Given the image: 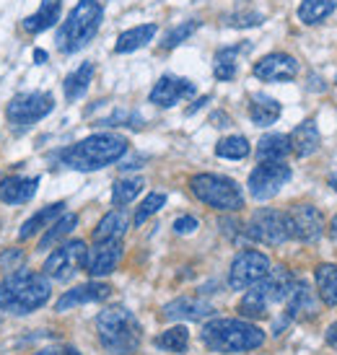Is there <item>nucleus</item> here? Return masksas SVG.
Instances as JSON below:
<instances>
[{
	"instance_id": "1",
	"label": "nucleus",
	"mask_w": 337,
	"mask_h": 355,
	"mask_svg": "<svg viewBox=\"0 0 337 355\" xmlns=\"http://www.w3.org/2000/svg\"><path fill=\"white\" fill-rule=\"evenodd\" d=\"M52 286L44 272L16 270L0 283V309L16 316H26L50 301Z\"/></svg>"
},
{
	"instance_id": "2",
	"label": "nucleus",
	"mask_w": 337,
	"mask_h": 355,
	"mask_svg": "<svg viewBox=\"0 0 337 355\" xmlns=\"http://www.w3.org/2000/svg\"><path fill=\"white\" fill-rule=\"evenodd\" d=\"M128 153V138L117 132H96L89 138L78 140L60 153L62 166L76 168V171H99Z\"/></svg>"
},
{
	"instance_id": "3",
	"label": "nucleus",
	"mask_w": 337,
	"mask_h": 355,
	"mask_svg": "<svg viewBox=\"0 0 337 355\" xmlns=\"http://www.w3.org/2000/svg\"><path fill=\"white\" fill-rule=\"evenodd\" d=\"M200 340L213 353H249L265 345V332L249 319H210Z\"/></svg>"
},
{
	"instance_id": "4",
	"label": "nucleus",
	"mask_w": 337,
	"mask_h": 355,
	"mask_svg": "<svg viewBox=\"0 0 337 355\" xmlns=\"http://www.w3.org/2000/svg\"><path fill=\"white\" fill-rule=\"evenodd\" d=\"M96 335L107 353L132 355L143 343V327L125 306H110L96 316Z\"/></svg>"
},
{
	"instance_id": "5",
	"label": "nucleus",
	"mask_w": 337,
	"mask_h": 355,
	"mask_svg": "<svg viewBox=\"0 0 337 355\" xmlns=\"http://www.w3.org/2000/svg\"><path fill=\"white\" fill-rule=\"evenodd\" d=\"M104 8L99 0H78V6L70 10V16L58 31V47L65 55L83 50L101 26Z\"/></svg>"
},
{
	"instance_id": "6",
	"label": "nucleus",
	"mask_w": 337,
	"mask_h": 355,
	"mask_svg": "<svg viewBox=\"0 0 337 355\" xmlns=\"http://www.w3.org/2000/svg\"><path fill=\"white\" fill-rule=\"evenodd\" d=\"M189 189L202 205L221 210V213H236L244 207V195L239 184L221 174H195L189 179Z\"/></svg>"
},
{
	"instance_id": "7",
	"label": "nucleus",
	"mask_w": 337,
	"mask_h": 355,
	"mask_svg": "<svg viewBox=\"0 0 337 355\" xmlns=\"http://www.w3.org/2000/svg\"><path fill=\"white\" fill-rule=\"evenodd\" d=\"M55 107V99L52 94H44V91H29V94H19L8 101L6 107V119L8 125L16 132H24L29 130L34 122L44 119Z\"/></svg>"
},
{
	"instance_id": "8",
	"label": "nucleus",
	"mask_w": 337,
	"mask_h": 355,
	"mask_svg": "<svg viewBox=\"0 0 337 355\" xmlns=\"http://www.w3.org/2000/svg\"><path fill=\"white\" fill-rule=\"evenodd\" d=\"M247 236L259 241V244H270V247H280L286 244L291 236V223H288V213L275 210V207H259L252 216L247 226Z\"/></svg>"
},
{
	"instance_id": "9",
	"label": "nucleus",
	"mask_w": 337,
	"mask_h": 355,
	"mask_svg": "<svg viewBox=\"0 0 337 355\" xmlns=\"http://www.w3.org/2000/svg\"><path fill=\"white\" fill-rule=\"evenodd\" d=\"M291 182V166H286L283 161H259V166L249 174V195L259 202L275 198L280 189Z\"/></svg>"
},
{
	"instance_id": "10",
	"label": "nucleus",
	"mask_w": 337,
	"mask_h": 355,
	"mask_svg": "<svg viewBox=\"0 0 337 355\" xmlns=\"http://www.w3.org/2000/svg\"><path fill=\"white\" fill-rule=\"evenodd\" d=\"M268 270L270 259L265 252H257V249L239 252L234 257V262H231V270H228V286L234 291H247V288H252L268 275Z\"/></svg>"
},
{
	"instance_id": "11",
	"label": "nucleus",
	"mask_w": 337,
	"mask_h": 355,
	"mask_svg": "<svg viewBox=\"0 0 337 355\" xmlns=\"http://www.w3.org/2000/svg\"><path fill=\"white\" fill-rule=\"evenodd\" d=\"M86 244L76 239V241H68V244H62L60 249H55L50 257H47V262H44V275L47 277H55L60 283H65L70 277L76 275L78 270H83V262H86Z\"/></svg>"
},
{
	"instance_id": "12",
	"label": "nucleus",
	"mask_w": 337,
	"mask_h": 355,
	"mask_svg": "<svg viewBox=\"0 0 337 355\" xmlns=\"http://www.w3.org/2000/svg\"><path fill=\"white\" fill-rule=\"evenodd\" d=\"M288 213V223H291V236L298 239V241H304V244H314L322 239L325 234V216H322V210L314 205H309V202H301V205H293Z\"/></svg>"
},
{
	"instance_id": "13",
	"label": "nucleus",
	"mask_w": 337,
	"mask_h": 355,
	"mask_svg": "<svg viewBox=\"0 0 337 355\" xmlns=\"http://www.w3.org/2000/svg\"><path fill=\"white\" fill-rule=\"evenodd\" d=\"M293 286H296V280H293L288 267H270L268 275L262 277L259 283H254L252 291H254V293L262 298V304L270 309L273 304H286Z\"/></svg>"
},
{
	"instance_id": "14",
	"label": "nucleus",
	"mask_w": 337,
	"mask_h": 355,
	"mask_svg": "<svg viewBox=\"0 0 337 355\" xmlns=\"http://www.w3.org/2000/svg\"><path fill=\"white\" fill-rule=\"evenodd\" d=\"M252 73L265 83L293 80L298 76V60L293 55H286V52H270V55L254 62Z\"/></svg>"
},
{
	"instance_id": "15",
	"label": "nucleus",
	"mask_w": 337,
	"mask_h": 355,
	"mask_svg": "<svg viewBox=\"0 0 337 355\" xmlns=\"http://www.w3.org/2000/svg\"><path fill=\"white\" fill-rule=\"evenodd\" d=\"M122 259V241H94V249L86 252L83 270L91 277L112 275Z\"/></svg>"
},
{
	"instance_id": "16",
	"label": "nucleus",
	"mask_w": 337,
	"mask_h": 355,
	"mask_svg": "<svg viewBox=\"0 0 337 355\" xmlns=\"http://www.w3.org/2000/svg\"><path fill=\"white\" fill-rule=\"evenodd\" d=\"M195 96V83L187 78H177V76H161L159 83L150 91V104L161 109L174 107L177 101Z\"/></svg>"
},
{
	"instance_id": "17",
	"label": "nucleus",
	"mask_w": 337,
	"mask_h": 355,
	"mask_svg": "<svg viewBox=\"0 0 337 355\" xmlns=\"http://www.w3.org/2000/svg\"><path fill=\"white\" fill-rule=\"evenodd\" d=\"M216 314L213 304L202 301V298H192V296H182L174 298L164 306L161 316L164 319H184V322H200V319H208V316Z\"/></svg>"
},
{
	"instance_id": "18",
	"label": "nucleus",
	"mask_w": 337,
	"mask_h": 355,
	"mask_svg": "<svg viewBox=\"0 0 337 355\" xmlns=\"http://www.w3.org/2000/svg\"><path fill=\"white\" fill-rule=\"evenodd\" d=\"M112 296V286L107 283H86V286H78L73 288V291H65L58 301V311H70V309H76V306H83V304H99V301H107Z\"/></svg>"
},
{
	"instance_id": "19",
	"label": "nucleus",
	"mask_w": 337,
	"mask_h": 355,
	"mask_svg": "<svg viewBox=\"0 0 337 355\" xmlns=\"http://www.w3.org/2000/svg\"><path fill=\"white\" fill-rule=\"evenodd\" d=\"M40 179L37 177H8L0 182V200L6 205H24L37 195Z\"/></svg>"
},
{
	"instance_id": "20",
	"label": "nucleus",
	"mask_w": 337,
	"mask_h": 355,
	"mask_svg": "<svg viewBox=\"0 0 337 355\" xmlns=\"http://www.w3.org/2000/svg\"><path fill=\"white\" fill-rule=\"evenodd\" d=\"M317 311H319L317 296L309 288V283H304V280L296 283L286 301V314L291 319H306V316H317Z\"/></svg>"
},
{
	"instance_id": "21",
	"label": "nucleus",
	"mask_w": 337,
	"mask_h": 355,
	"mask_svg": "<svg viewBox=\"0 0 337 355\" xmlns=\"http://www.w3.org/2000/svg\"><path fill=\"white\" fill-rule=\"evenodd\" d=\"M288 138H291V153H296L298 158H306V156H311V153H317L319 143H322L317 125H314L311 119H309V122H301Z\"/></svg>"
},
{
	"instance_id": "22",
	"label": "nucleus",
	"mask_w": 337,
	"mask_h": 355,
	"mask_svg": "<svg viewBox=\"0 0 337 355\" xmlns=\"http://www.w3.org/2000/svg\"><path fill=\"white\" fill-rule=\"evenodd\" d=\"M62 210H65V202H52V205L37 210L29 220H24V226H21V231H19V239L21 241H26V239L37 236L40 231H47V228L62 216Z\"/></svg>"
},
{
	"instance_id": "23",
	"label": "nucleus",
	"mask_w": 337,
	"mask_h": 355,
	"mask_svg": "<svg viewBox=\"0 0 337 355\" xmlns=\"http://www.w3.org/2000/svg\"><path fill=\"white\" fill-rule=\"evenodd\" d=\"M130 226V218L128 213L117 207V210H112L107 216L99 220V226L94 228V241H119V239L125 236V231Z\"/></svg>"
},
{
	"instance_id": "24",
	"label": "nucleus",
	"mask_w": 337,
	"mask_h": 355,
	"mask_svg": "<svg viewBox=\"0 0 337 355\" xmlns=\"http://www.w3.org/2000/svg\"><path fill=\"white\" fill-rule=\"evenodd\" d=\"M60 10H62V0H42V6L37 13H31L29 19L24 21V29L29 34H40L55 26L60 21Z\"/></svg>"
},
{
	"instance_id": "25",
	"label": "nucleus",
	"mask_w": 337,
	"mask_h": 355,
	"mask_svg": "<svg viewBox=\"0 0 337 355\" xmlns=\"http://www.w3.org/2000/svg\"><path fill=\"white\" fill-rule=\"evenodd\" d=\"M156 31H159V26H156V24H143V26H132V29L122 31V34H119V40H117V44H114V52L125 55V52L140 50V47H146L148 42H153Z\"/></svg>"
},
{
	"instance_id": "26",
	"label": "nucleus",
	"mask_w": 337,
	"mask_h": 355,
	"mask_svg": "<svg viewBox=\"0 0 337 355\" xmlns=\"http://www.w3.org/2000/svg\"><path fill=\"white\" fill-rule=\"evenodd\" d=\"M249 117H252V122L259 125V128H268L273 122H278L280 104L273 99V96L257 94V96H252V104H249Z\"/></svg>"
},
{
	"instance_id": "27",
	"label": "nucleus",
	"mask_w": 337,
	"mask_h": 355,
	"mask_svg": "<svg viewBox=\"0 0 337 355\" xmlns=\"http://www.w3.org/2000/svg\"><path fill=\"white\" fill-rule=\"evenodd\" d=\"M291 153V138L280 132H270L257 143V158L259 161H283Z\"/></svg>"
},
{
	"instance_id": "28",
	"label": "nucleus",
	"mask_w": 337,
	"mask_h": 355,
	"mask_svg": "<svg viewBox=\"0 0 337 355\" xmlns=\"http://www.w3.org/2000/svg\"><path fill=\"white\" fill-rule=\"evenodd\" d=\"M78 226V216L76 213H65V216H60L55 223H52L47 231H44V236L40 239V244H37V252H47L50 247H55L60 239H65L73 231V228Z\"/></svg>"
},
{
	"instance_id": "29",
	"label": "nucleus",
	"mask_w": 337,
	"mask_h": 355,
	"mask_svg": "<svg viewBox=\"0 0 337 355\" xmlns=\"http://www.w3.org/2000/svg\"><path fill=\"white\" fill-rule=\"evenodd\" d=\"M91 80H94V62H83L78 70H73L65 78V99L78 101L89 91Z\"/></svg>"
},
{
	"instance_id": "30",
	"label": "nucleus",
	"mask_w": 337,
	"mask_h": 355,
	"mask_svg": "<svg viewBox=\"0 0 337 355\" xmlns=\"http://www.w3.org/2000/svg\"><path fill=\"white\" fill-rule=\"evenodd\" d=\"M249 44H239V47H223V50L216 55V65H213V73H216V78L218 80H231L236 78V58L241 52H247Z\"/></svg>"
},
{
	"instance_id": "31",
	"label": "nucleus",
	"mask_w": 337,
	"mask_h": 355,
	"mask_svg": "<svg viewBox=\"0 0 337 355\" xmlns=\"http://www.w3.org/2000/svg\"><path fill=\"white\" fill-rule=\"evenodd\" d=\"M319 298L327 306H337V265H319L314 272Z\"/></svg>"
},
{
	"instance_id": "32",
	"label": "nucleus",
	"mask_w": 337,
	"mask_h": 355,
	"mask_svg": "<svg viewBox=\"0 0 337 355\" xmlns=\"http://www.w3.org/2000/svg\"><path fill=\"white\" fill-rule=\"evenodd\" d=\"M337 8V0H301V6H298V19L309 24V26H314L319 21H325Z\"/></svg>"
},
{
	"instance_id": "33",
	"label": "nucleus",
	"mask_w": 337,
	"mask_h": 355,
	"mask_svg": "<svg viewBox=\"0 0 337 355\" xmlns=\"http://www.w3.org/2000/svg\"><path fill=\"white\" fill-rule=\"evenodd\" d=\"M189 345V329L187 327H168L166 332H161L156 337V347L161 350H166V353H182V350H187Z\"/></svg>"
},
{
	"instance_id": "34",
	"label": "nucleus",
	"mask_w": 337,
	"mask_h": 355,
	"mask_svg": "<svg viewBox=\"0 0 337 355\" xmlns=\"http://www.w3.org/2000/svg\"><path fill=\"white\" fill-rule=\"evenodd\" d=\"M143 187H146V182H143L140 177L119 179L117 184H114V189H112V202H114L117 207L130 205V202L140 195V189Z\"/></svg>"
},
{
	"instance_id": "35",
	"label": "nucleus",
	"mask_w": 337,
	"mask_h": 355,
	"mask_svg": "<svg viewBox=\"0 0 337 355\" xmlns=\"http://www.w3.org/2000/svg\"><path fill=\"white\" fill-rule=\"evenodd\" d=\"M216 156L228 161H241L249 156V140L244 135H228L216 146Z\"/></svg>"
},
{
	"instance_id": "36",
	"label": "nucleus",
	"mask_w": 337,
	"mask_h": 355,
	"mask_svg": "<svg viewBox=\"0 0 337 355\" xmlns=\"http://www.w3.org/2000/svg\"><path fill=\"white\" fill-rule=\"evenodd\" d=\"M164 205H166V195H164V192H150L148 198L140 202L138 210H135V218H132V223H135V226H143V223H146V220H148L153 213H159Z\"/></svg>"
},
{
	"instance_id": "37",
	"label": "nucleus",
	"mask_w": 337,
	"mask_h": 355,
	"mask_svg": "<svg viewBox=\"0 0 337 355\" xmlns=\"http://www.w3.org/2000/svg\"><path fill=\"white\" fill-rule=\"evenodd\" d=\"M198 29H200V21H184V24H179V26H174V29L168 31L166 37H164V42H161V47L164 50H174L182 42H187Z\"/></svg>"
},
{
	"instance_id": "38",
	"label": "nucleus",
	"mask_w": 337,
	"mask_h": 355,
	"mask_svg": "<svg viewBox=\"0 0 337 355\" xmlns=\"http://www.w3.org/2000/svg\"><path fill=\"white\" fill-rule=\"evenodd\" d=\"M262 21H265V16L257 13V10H236V13L226 16V26H231V29H252V26H259Z\"/></svg>"
},
{
	"instance_id": "39",
	"label": "nucleus",
	"mask_w": 337,
	"mask_h": 355,
	"mask_svg": "<svg viewBox=\"0 0 337 355\" xmlns=\"http://www.w3.org/2000/svg\"><path fill=\"white\" fill-rule=\"evenodd\" d=\"M198 228V218H192V216H182L174 220V231L177 234H192Z\"/></svg>"
},
{
	"instance_id": "40",
	"label": "nucleus",
	"mask_w": 337,
	"mask_h": 355,
	"mask_svg": "<svg viewBox=\"0 0 337 355\" xmlns=\"http://www.w3.org/2000/svg\"><path fill=\"white\" fill-rule=\"evenodd\" d=\"M34 355H80L73 345H50V347H42Z\"/></svg>"
},
{
	"instance_id": "41",
	"label": "nucleus",
	"mask_w": 337,
	"mask_h": 355,
	"mask_svg": "<svg viewBox=\"0 0 337 355\" xmlns=\"http://www.w3.org/2000/svg\"><path fill=\"white\" fill-rule=\"evenodd\" d=\"M327 345H332L337 350V322L327 329Z\"/></svg>"
},
{
	"instance_id": "42",
	"label": "nucleus",
	"mask_w": 337,
	"mask_h": 355,
	"mask_svg": "<svg viewBox=\"0 0 337 355\" xmlns=\"http://www.w3.org/2000/svg\"><path fill=\"white\" fill-rule=\"evenodd\" d=\"M208 101H210L208 96H202V99H198V101H195V104H192V107L187 109V114H195V112H198V109L202 107V104H208Z\"/></svg>"
},
{
	"instance_id": "43",
	"label": "nucleus",
	"mask_w": 337,
	"mask_h": 355,
	"mask_svg": "<svg viewBox=\"0 0 337 355\" xmlns=\"http://www.w3.org/2000/svg\"><path fill=\"white\" fill-rule=\"evenodd\" d=\"M329 239H332V241L337 244V216L329 220Z\"/></svg>"
},
{
	"instance_id": "44",
	"label": "nucleus",
	"mask_w": 337,
	"mask_h": 355,
	"mask_svg": "<svg viewBox=\"0 0 337 355\" xmlns=\"http://www.w3.org/2000/svg\"><path fill=\"white\" fill-rule=\"evenodd\" d=\"M34 60H37V62H44V60H47V52L37 50V52H34Z\"/></svg>"
},
{
	"instance_id": "45",
	"label": "nucleus",
	"mask_w": 337,
	"mask_h": 355,
	"mask_svg": "<svg viewBox=\"0 0 337 355\" xmlns=\"http://www.w3.org/2000/svg\"><path fill=\"white\" fill-rule=\"evenodd\" d=\"M329 184H332V189L337 192V174H332V177H329Z\"/></svg>"
},
{
	"instance_id": "46",
	"label": "nucleus",
	"mask_w": 337,
	"mask_h": 355,
	"mask_svg": "<svg viewBox=\"0 0 337 355\" xmlns=\"http://www.w3.org/2000/svg\"><path fill=\"white\" fill-rule=\"evenodd\" d=\"M0 322H3V309H0Z\"/></svg>"
}]
</instances>
